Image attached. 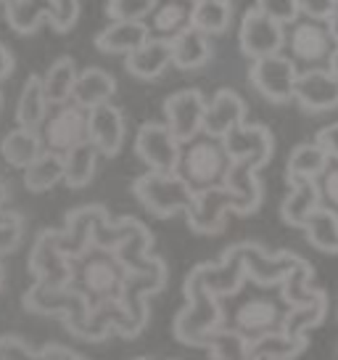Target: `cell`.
I'll return each instance as SVG.
<instances>
[{
	"instance_id": "6da1fadb",
	"label": "cell",
	"mask_w": 338,
	"mask_h": 360,
	"mask_svg": "<svg viewBox=\"0 0 338 360\" xmlns=\"http://www.w3.org/2000/svg\"><path fill=\"white\" fill-rule=\"evenodd\" d=\"M185 307L175 318V339L185 347H203L219 326H225V307L219 304V297L203 289L198 283L185 278Z\"/></svg>"
},
{
	"instance_id": "7a4b0ae2",
	"label": "cell",
	"mask_w": 338,
	"mask_h": 360,
	"mask_svg": "<svg viewBox=\"0 0 338 360\" xmlns=\"http://www.w3.org/2000/svg\"><path fill=\"white\" fill-rule=\"evenodd\" d=\"M133 193L154 217L167 220V217H175L180 212L185 214V210L191 207L193 196H196V188L182 178V172L148 169L146 175H140L133 183Z\"/></svg>"
},
{
	"instance_id": "3957f363",
	"label": "cell",
	"mask_w": 338,
	"mask_h": 360,
	"mask_svg": "<svg viewBox=\"0 0 338 360\" xmlns=\"http://www.w3.org/2000/svg\"><path fill=\"white\" fill-rule=\"evenodd\" d=\"M167 283V265L158 262L156 268L148 270H124V286L119 294L124 313H127V326L122 328L119 337L130 339L137 337L148 323V304L146 300L151 294H156L164 289Z\"/></svg>"
},
{
	"instance_id": "277c9868",
	"label": "cell",
	"mask_w": 338,
	"mask_h": 360,
	"mask_svg": "<svg viewBox=\"0 0 338 360\" xmlns=\"http://www.w3.org/2000/svg\"><path fill=\"white\" fill-rule=\"evenodd\" d=\"M227 167H230V157H227L222 141H217V138L201 133L193 141H188L182 148L180 172L196 191L222 183Z\"/></svg>"
},
{
	"instance_id": "5b68a950",
	"label": "cell",
	"mask_w": 338,
	"mask_h": 360,
	"mask_svg": "<svg viewBox=\"0 0 338 360\" xmlns=\"http://www.w3.org/2000/svg\"><path fill=\"white\" fill-rule=\"evenodd\" d=\"M227 214H241V199L225 183L198 188L191 207L185 210L188 225L201 236H217L227 225Z\"/></svg>"
},
{
	"instance_id": "8992f818",
	"label": "cell",
	"mask_w": 338,
	"mask_h": 360,
	"mask_svg": "<svg viewBox=\"0 0 338 360\" xmlns=\"http://www.w3.org/2000/svg\"><path fill=\"white\" fill-rule=\"evenodd\" d=\"M74 262L61 241V231H43L34 238V247L29 252V273L37 283L46 286H72L74 283Z\"/></svg>"
},
{
	"instance_id": "52a82bcc",
	"label": "cell",
	"mask_w": 338,
	"mask_h": 360,
	"mask_svg": "<svg viewBox=\"0 0 338 360\" xmlns=\"http://www.w3.org/2000/svg\"><path fill=\"white\" fill-rule=\"evenodd\" d=\"M296 79H299L296 58L285 56L283 51L280 53L254 58L251 67H248V82H251V88L257 90L262 98H267L270 103L293 101Z\"/></svg>"
},
{
	"instance_id": "ba28073f",
	"label": "cell",
	"mask_w": 338,
	"mask_h": 360,
	"mask_svg": "<svg viewBox=\"0 0 338 360\" xmlns=\"http://www.w3.org/2000/svg\"><path fill=\"white\" fill-rule=\"evenodd\" d=\"M135 154L148 169L180 172L182 143L167 122H143L135 135Z\"/></svg>"
},
{
	"instance_id": "9c48e42d",
	"label": "cell",
	"mask_w": 338,
	"mask_h": 360,
	"mask_svg": "<svg viewBox=\"0 0 338 360\" xmlns=\"http://www.w3.org/2000/svg\"><path fill=\"white\" fill-rule=\"evenodd\" d=\"M238 45L246 58H262L270 53H280L285 48V24L267 16L257 6L248 8L238 27Z\"/></svg>"
},
{
	"instance_id": "30bf717a",
	"label": "cell",
	"mask_w": 338,
	"mask_h": 360,
	"mask_svg": "<svg viewBox=\"0 0 338 360\" xmlns=\"http://www.w3.org/2000/svg\"><path fill=\"white\" fill-rule=\"evenodd\" d=\"M246 265H243V257H241V249L238 244L227 247L222 252V259L219 262H201L188 273V281L198 283L203 289H209L212 294H217L219 300L225 297H233L243 289L246 283Z\"/></svg>"
},
{
	"instance_id": "8fae6325",
	"label": "cell",
	"mask_w": 338,
	"mask_h": 360,
	"mask_svg": "<svg viewBox=\"0 0 338 360\" xmlns=\"http://www.w3.org/2000/svg\"><path fill=\"white\" fill-rule=\"evenodd\" d=\"M74 283H79L77 289L88 297L90 307L106 300H119L124 286V268L119 259L82 257V265L74 273Z\"/></svg>"
},
{
	"instance_id": "7c38bea8",
	"label": "cell",
	"mask_w": 338,
	"mask_h": 360,
	"mask_svg": "<svg viewBox=\"0 0 338 360\" xmlns=\"http://www.w3.org/2000/svg\"><path fill=\"white\" fill-rule=\"evenodd\" d=\"M43 143L50 151L67 154L82 141H88V109L77 106L74 101L56 106V112L48 114V120L40 127Z\"/></svg>"
},
{
	"instance_id": "4fadbf2b",
	"label": "cell",
	"mask_w": 338,
	"mask_h": 360,
	"mask_svg": "<svg viewBox=\"0 0 338 360\" xmlns=\"http://www.w3.org/2000/svg\"><path fill=\"white\" fill-rule=\"evenodd\" d=\"M203 114H206V96L196 88L177 90L164 101V122L180 138L182 146L203 133Z\"/></svg>"
},
{
	"instance_id": "5bb4252c",
	"label": "cell",
	"mask_w": 338,
	"mask_h": 360,
	"mask_svg": "<svg viewBox=\"0 0 338 360\" xmlns=\"http://www.w3.org/2000/svg\"><path fill=\"white\" fill-rule=\"evenodd\" d=\"M293 101L306 114H323L338 109V77L327 67H309L299 72Z\"/></svg>"
},
{
	"instance_id": "9a60e30c",
	"label": "cell",
	"mask_w": 338,
	"mask_h": 360,
	"mask_svg": "<svg viewBox=\"0 0 338 360\" xmlns=\"http://www.w3.org/2000/svg\"><path fill=\"white\" fill-rule=\"evenodd\" d=\"M238 249H241V257H243V265H246V276L254 283H259V286H278V283L285 281V276L299 262H304L293 252H275V255H270L259 244H251V241L238 244Z\"/></svg>"
},
{
	"instance_id": "2e32d148",
	"label": "cell",
	"mask_w": 338,
	"mask_h": 360,
	"mask_svg": "<svg viewBox=\"0 0 338 360\" xmlns=\"http://www.w3.org/2000/svg\"><path fill=\"white\" fill-rule=\"evenodd\" d=\"M293 30L288 34V48H291V56L302 64L317 67L320 61H327V56L333 53V37L327 32V27L317 19H296L291 24Z\"/></svg>"
},
{
	"instance_id": "e0dca14e",
	"label": "cell",
	"mask_w": 338,
	"mask_h": 360,
	"mask_svg": "<svg viewBox=\"0 0 338 360\" xmlns=\"http://www.w3.org/2000/svg\"><path fill=\"white\" fill-rule=\"evenodd\" d=\"M124 114L111 101L88 109V141L95 143L101 157H116L124 146Z\"/></svg>"
},
{
	"instance_id": "ac0fdd59",
	"label": "cell",
	"mask_w": 338,
	"mask_h": 360,
	"mask_svg": "<svg viewBox=\"0 0 338 360\" xmlns=\"http://www.w3.org/2000/svg\"><path fill=\"white\" fill-rule=\"evenodd\" d=\"M227 157L230 159H248L264 167L275 151V138H272L267 124H238L222 138Z\"/></svg>"
},
{
	"instance_id": "d6986e66",
	"label": "cell",
	"mask_w": 338,
	"mask_h": 360,
	"mask_svg": "<svg viewBox=\"0 0 338 360\" xmlns=\"http://www.w3.org/2000/svg\"><path fill=\"white\" fill-rule=\"evenodd\" d=\"M248 106L233 88H219L206 101V114H203V135L222 141L233 127L246 122Z\"/></svg>"
},
{
	"instance_id": "ffe728a7",
	"label": "cell",
	"mask_w": 338,
	"mask_h": 360,
	"mask_svg": "<svg viewBox=\"0 0 338 360\" xmlns=\"http://www.w3.org/2000/svg\"><path fill=\"white\" fill-rule=\"evenodd\" d=\"M172 67V40L151 34L146 43L124 56V69L137 79H158Z\"/></svg>"
},
{
	"instance_id": "44dd1931",
	"label": "cell",
	"mask_w": 338,
	"mask_h": 360,
	"mask_svg": "<svg viewBox=\"0 0 338 360\" xmlns=\"http://www.w3.org/2000/svg\"><path fill=\"white\" fill-rule=\"evenodd\" d=\"M151 37V24L135 19H111L95 34V48L109 56H127Z\"/></svg>"
},
{
	"instance_id": "7402d4cb",
	"label": "cell",
	"mask_w": 338,
	"mask_h": 360,
	"mask_svg": "<svg viewBox=\"0 0 338 360\" xmlns=\"http://www.w3.org/2000/svg\"><path fill=\"white\" fill-rule=\"evenodd\" d=\"M291 191L280 204V217L291 228H304L306 217L315 212L323 202V188L320 178H285Z\"/></svg>"
},
{
	"instance_id": "603a6c76",
	"label": "cell",
	"mask_w": 338,
	"mask_h": 360,
	"mask_svg": "<svg viewBox=\"0 0 338 360\" xmlns=\"http://www.w3.org/2000/svg\"><path fill=\"white\" fill-rule=\"evenodd\" d=\"M259 165L257 162H248V159H230V167H227L225 183L227 188H233L241 199V214H254L262 207L264 199V188H262V180L257 178Z\"/></svg>"
},
{
	"instance_id": "cb8c5ba5",
	"label": "cell",
	"mask_w": 338,
	"mask_h": 360,
	"mask_svg": "<svg viewBox=\"0 0 338 360\" xmlns=\"http://www.w3.org/2000/svg\"><path fill=\"white\" fill-rule=\"evenodd\" d=\"M169 40H172V67H177L180 72H196L209 64V58H212L209 34L196 30L193 24H188L177 34H172Z\"/></svg>"
},
{
	"instance_id": "d4e9b609",
	"label": "cell",
	"mask_w": 338,
	"mask_h": 360,
	"mask_svg": "<svg viewBox=\"0 0 338 360\" xmlns=\"http://www.w3.org/2000/svg\"><path fill=\"white\" fill-rule=\"evenodd\" d=\"M306 337H296L283 328L264 331L259 337L248 339V358L246 360H291L299 358L306 349Z\"/></svg>"
},
{
	"instance_id": "484cf974",
	"label": "cell",
	"mask_w": 338,
	"mask_h": 360,
	"mask_svg": "<svg viewBox=\"0 0 338 360\" xmlns=\"http://www.w3.org/2000/svg\"><path fill=\"white\" fill-rule=\"evenodd\" d=\"M283 315L285 313L280 310V304L278 302L254 297V300L243 302L236 310V315H233V326H236L238 331H243V334L251 339V337L264 334V331H272V328H280Z\"/></svg>"
},
{
	"instance_id": "4316f807",
	"label": "cell",
	"mask_w": 338,
	"mask_h": 360,
	"mask_svg": "<svg viewBox=\"0 0 338 360\" xmlns=\"http://www.w3.org/2000/svg\"><path fill=\"white\" fill-rule=\"evenodd\" d=\"M46 151L43 135L34 127H13L6 133V138L0 141V157L6 159V165H11L16 169H27L34 159Z\"/></svg>"
},
{
	"instance_id": "83f0119b",
	"label": "cell",
	"mask_w": 338,
	"mask_h": 360,
	"mask_svg": "<svg viewBox=\"0 0 338 360\" xmlns=\"http://www.w3.org/2000/svg\"><path fill=\"white\" fill-rule=\"evenodd\" d=\"M116 96V79L101 67H90L77 75V85H74V96L72 101L82 106V109H93L109 103Z\"/></svg>"
},
{
	"instance_id": "f1b7e54d",
	"label": "cell",
	"mask_w": 338,
	"mask_h": 360,
	"mask_svg": "<svg viewBox=\"0 0 338 360\" xmlns=\"http://www.w3.org/2000/svg\"><path fill=\"white\" fill-rule=\"evenodd\" d=\"M101 212V207H79L74 212L67 214V225L61 231V241L64 249L74 259H82L93 249V225H95V214Z\"/></svg>"
},
{
	"instance_id": "f546056e",
	"label": "cell",
	"mask_w": 338,
	"mask_h": 360,
	"mask_svg": "<svg viewBox=\"0 0 338 360\" xmlns=\"http://www.w3.org/2000/svg\"><path fill=\"white\" fill-rule=\"evenodd\" d=\"M3 8L6 24L16 34H32L53 19V0H8Z\"/></svg>"
},
{
	"instance_id": "4dcf8cb0",
	"label": "cell",
	"mask_w": 338,
	"mask_h": 360,
	"mask_svg": "<svg viewBox=\"0 0 338 360\" xmlns=\"http://www.w3.org/2000/svg\"><path fill=\"white\" fill-rule=\"evenodd\" d=\"M48 109H50V101L46 96L43 77H37V75L27 77L22 96H19V103H16V122L24 124V127L40 130L43 122L48 120Z\"/></svg>"
},
{
	"instance_id": "1f68e13d",
	"label": "cell",
	"mask_w": 338,
	"mask_h": 360,
	"mask_svg": "<svg viewBox=\"0 0 338 360\" xmlns=\"http://www.w3.org/2000/svg\"><path fill=\"white\" fill-rule=\"evenodd\" d=\"M304 236L315 249L325 255H338V210L320 204L315 212L306 217Z\"/></svg>"
},
{
	"instance_id": "d6a6232c",
	"label": "cell",
	"mask_w": 338,
	"mask_h": 360,
	"mask_svg": "<svg viewBox=\"0 0 338 360\" xmlns=\"http://www.w3.org/2000/svg\"><path fill=\"white\" fill-rule=\"evenodd\" d=\"M98 157L101 151L95 148L93 141H82L79 146L64 154V183L69 188H85L90 186L95 178V167H98Z\"/></svg>"
},
{
	"instance_id": "836d02e7",
	"label": "cell",
	"mask_w": 338,
	"mask_h": 360,
	"mask_svg": "<svg viewBox=\"0 0 338 360\" xmlns=\"http://www.w3.org/2000/svg\"><path fill=\"white\" fill-rule=\"evenodd\" d=\"M233 0H191V24L206 34H222L233 24Z\"/></svg>"
},
{
	"instance_id": "e575fe53",
	"label": "cell",
	"mask_w": 338,
	"mask_h": 360,
	"mask_svg": "<svg viewBox=\"0 0 338 360\" xmlns=\"http://www.w3.org/2000/svg\"><path fill=\"white\" fill-rule=\"evenodd\" d=\"M64 183V154L46 148L34 159L29 167L24 169V186L32 193H46L53 186Z\"/></svg>"
},
{
	"instance_id": "d590c367",
	"label": "cell",
	"mask_w": 338,
	"mask_h": 360,
	"mask_svg": "<svg viewBox=\"0 0 338 360\" xmlns=\"http://www.w3.org/2000/svg\"><path fill=\"white\" fill-rule=\"evenodd\" d=\"M77 64L74 58L61 56L56 58L50 69L46 72L43 77V85H46V96L50 106H61V103H69L72 96H74V85H77Z\"/></svg>"
},
{
	"instance_id": "8d00e7d4",
	"label": "cell",
	"mask_w": 338,
	"mask_h": 360,
	"mask_svg": "<svg viewBox=\"0 0 338 360\" xmlns=\"http://www.w3.org/2000/svg\"><path fill=\"white\" fill-rule=\"evenodd\" d=\"M333 159L327 157V151L320 143H299L288 154L285 162V178H320Z\"/></svg>"
},
{
	"instance_id": "74e56055",
	"label": "cell",
	"mask_w": 338,
	"mask_h": 360,
	"mask_svg": "<svg viewBox=\"0 0 338 360\" xmlns=\"http://www.w3.org/2000/svg\"><path fill=\"white\" fill-rule=\"evenodd\" d=\"M325 315H327V294L323 292L312 302L288 307V313L283 315L280 328L288 331V334H296V337H306V331L320 326L325 321Z\"/></svg>"
},
{
	"instance_id": "f35d334b",
	"label": "cell",
	"mask_w": 338,
	"mask_h": 360,
	"mask_svg": "<svg viewBox=\"0 0 338 360\" xmlns=\"http://www.w3.org/2000/svg\"><path fill=\"white\" fill-rule=\"evenodd\" d=\"M320 294H323V289L315 283V273H312V268H309L306 262H299V265L285 276V281L280 283V297L285 300L288 307L312 302Z\"/></svg>"
},
{
	"instance_id": "ab89813d",
	"label": "cell",
	"mask_w": 338,
	"mask_h": 360,
	"mask_svg": "<svg viewBox=\"0 0 338 360\" xmlns=\"http://www.w3.org/2000/svg\"><path fill=\"white\" fill-rule=\"evenodd\" d=\"M188 24H191V6H185L182 0H164L151 13V32L161 37H172Z\"/></svg>"
},
{
	"instance_id": "60d3db41",
	"label": "cell",
	"mask_w": 338,
	"mask_h": 360,
	"mask_svg": "<svg viewBox=\"0 0 338 360\" xmlns=\"http://www.w3.org/2000/svg\"><path fill=\"white\" fill-rule=\"evenodd\" d=\"M206 352L215 360H243L248 358V337L236 326H219L209 339Z\"/></svg>"
},
{
	"instance_id": "b9f144b4",
	"label": "cell",
	"mask_w": 338,
	"mask_h": 360,
	"mask_svg": "<svg viewBox=\"0 0 338 360\" xmlns=\"http://www.w3.org/2000/svg\"><path fill=\"white\" fill-rule=\"evenodd\" d=\"M158 6V0H109L106 3V13L109 19H135V22H146Z\"/></svg>"
},
{
	"instance_id": "7bdbcfd3",
	"label": "cell",
	"mask_w": 338,
	"mask_h": 360,
	"mask_svg": "<svg viewBox=\"0 0 338 360\" xmlns=\"http://www.w3.org/2000/svg\"><path fill=\"white\" fill-rule=\"evenodd\" d=\"M24 236V220L22 214H3L0 212V259L11 255L19 247Z\"/></svg>"
},
{
	"instance_id": "ee69618b",
	"label": "cell",
	"mask_w": 338,
	"mask_h": 360,
	"mask_svg": "<svg viewBox=\"0 0 338 360\" xmlns=\"http://www.w3.org/2000/svg\"><path fill=\"white\" fill-rule=\"evenodd\" d=\"M254 6L272 19H278L280 24H293L296 19H302L296 0H254Z\"/></svg>"
},
{
	"instance_id": "f6af8a7d",
	"label": "cell",
	"mask_w": 338,
	"mask_h": 360,
	"mask_svg": "<svg viewBox=\"0 0 338 360\" xmlns=\"http://www.w3.org/2000/svg\"><path fill=\"white\" fill-rule=\"evenodd\" d=\"M0 360H37V349L16 334L0 337Z\"/></svg>"
},
{
	"instance_id": "bcb514c9",
	"label": "cell",
	"mask_w": 338,
	"mask_h": 360,
	"mask_svg": "<svg viewBox=\"0 0 338 360\" xmlns=\"http://www.w3.org/2000/svg\"><path fill=\"white\" fill-rule=\"evenodd\" d=\"M79 19V0H53V19L50 27L56 32H69Z\"/></svg>"
},
{
	"instance_id": "7dc6e473",
	"label": "cell",
	"mask_w": 338,
	"mask_h": 360,
	"mask_svg": "<svg viewBox=\"0 0 338 360\" xmlns=\"http://www.w3.org/2000/svg\"><path fill=\"white\" fill-rule=\"evenodd\" d=\"M37 360H85L82 352H77L74 347L58 345V342H48L37 349Z\"/></svg>"
},
{
	"instance_id": "c3c4849f",
	"label": "cell",
	"mask_w": 338,
	"mask_h": 360,
	"mask_svg": "<svg viewBox=\"0 0 338 360\" xmlns=\"http://www.w3.org/2000/svg\"><path fill=\"white\" fill-rule=\"evenodd\" d=\"M296 3H299L302 16L317 19V22H325L330 11H333V6H336V0H296Z\"/></svg>"
},
{
	"instance_id": "681fc988",
	"label": "cell",
	"mask_w": 338,
	"mask_h": 360,
	"mask_svg": "<svg viewBox=\"0 0 338 360\" xmlns=\"http://www.w3.org/2000/svg\"><path fill=\"white\" fill-rule=\"evenodd\" d=\"M320 188H323V202L338 210V167H327L320 175Z\"/></svg>"
},
{
	"instance_id": "f907efd6",
	"label": "cell",
	"mask_w": 338,
	"mask_h": 360,
	"mask_svg": "<svg viewBox=\"0 0 338 360\" xmlns=\"http://www.w3.org/2000/svg\"><path fill=\"white\" fill-rule=\"evenodd\" d=\"M315 141L325 148L327 157L338 162V120H336V122L325 124V127H320V130H317V135H315Z\"/></svg>"
},
{
	"instance_id": "816d5d0a",
	"label": "cell",
	"mask_w": 338,
	"mask_h": 360,
	"mask_svg": "<svg viewBox=\"0 0 338 360\" xmlns=\"http://www.w3.org/2000/svg\"><path fill=\"white\" fill-rule=\"evenodd\" d=\"M325 27H327V32H330V37H333V43L338 45V0H336V6H333V11H330V16L325 19Z\"/></svg>"
},
{
	"instance_id": "f5cc1de1",
	"label": "cell",
	"mask_w": 338,
	"mask_h": 360,
	"mask_svg": "<svg viewBox=\"0 0 338 360\" xmlns=\"http://www.w3.org/2000/svg\"><path fill=\"white\" fill-rule=\"evenodd\" d=\"M13 69V58H11V53L0 45V79H6L8 77V72Z\"/></svg>"
},
{
	"instance_id": "db71d44e",
	"label": "cell",
	"mask_w": 338,
	"mask_h": 360,
	"mask_svg": "<svg viewBox=\"0 0 338 360\" xmlns=\"http://www.w3.org/2000/svg\"><path fill=\"white\" fill-rule=\"evenodd\" d=\"M327 69H330V72H333V75L338 77V45L333 48V53L327 56Z\"/></svg>"
},
{
	"instance_id": "11a10c76",
	"label": "cell",
	"mask_w": 338,
	"mask_h": 360,
	"mask_svg": "<svg viewBox=\"0 0 338 360\" xmlns=\"http://www.w3.org/2000/svg\"><path fill=\"white\" fill-rule=\"evenodd\" d=\"M3 202H6V186L0 183V212H3Z\"/></svg>"
},
{
	"instance_id": "9f6ffc18",
	"label": "cell",
	"mask_w": 338,
	"mask_h": 360,
	"mask_svg": "<svg viewBox=\"0 0 338 360\" xmlns=\"http://www.w3.org/2000/svg\"><path fill=\"white\" fill-rule=\"evenodd\" d=\"M6 3H8V0H0V6H6Z\"/></svg>"
}]
</instances>
